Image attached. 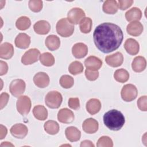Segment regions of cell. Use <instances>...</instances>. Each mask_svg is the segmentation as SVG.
Instances as JSON below:
<instances>
[{
  "instance_id": "obj_1",
  "label": "cell",
  "mask_w": 147,
  "mask_h": 147,
  "mask_svg": "<svg viewBox=\"0 0 147 147\" xmlns=\"http://www.w3.org/2000/svg\"><path fill=\"white\" fill-rule=\"evenodd\" d=\"M93 38L95 46L100 51L109 53L119 47L123 41V34L118 25L104 22L95 29Z\"/></svg>"
},
{
  "instance_id": "obj_2",
  "label": "cell",
  "mask_w": 147,
  "mask_h": 147,
  "mask_svg": "<svg viewBox=\"0 0 147 147\" xmlns=\"http://www.w3.org/2000/svg\"><path fill=\"white\" fill-rule=\"evenodd\" d=\"M105 125L110 130H119L125 123L123 114L115 109H112L106 112L103 117Z\"/></svg>"
},
{
  "instance_id": "obj_3",
  "label": "cell",
  "mask_w": 147,
  "mask_h": 147,
  "mask_svg": "<svg viewBox=\"0 0 147 147\" xmlns=\"http://www.w3.org/2000/svg\"><path fill=\"white\" fill-rule=\"evenodd\" d=\"M56 32L58 34L63 37H68L72 35L74 32V26L66 18H63L58 21L56 26Z\"/></svg>"
},
{
  "instance_id": "obj_4",
  "label": "cell",
  "mask_w": 147,
  "mask_h": 147,
  "mask_svg": "<svg viewBox=\"0 0 147 147\" xmlns=\"http://www.w3.org/2000/svg\"><path fill=\"white\" fill-rule=\"evenodd\" d=\"M63 101V97L59 92L52 91L47 93L45 97L46 105L51 109H58Z\"/></svg>"
},
{
  "instance_id": "obj_5",
  "label": "cell",
  "mask_w": 147,
  "mask_h": 147,
  "mask_svg": "<svg viewBox=\"0 0 147 147\" xmlns=\"http://www.w3.org/2000/svg\"><path fill=\"white\" fill-rule=\"evenodd\" d=\"M138 94L137 87L132 84H127L125 85L121 92L122 99L125 102H131L134 100Z\"/></svg>"
},
{
  "instance_id": "obj_6",
  "label": "cell",
  "mask_w": 147,
  "mask_h": 147,
  "mask_svg": "<svg viewBox=\"0 0 147 147\" xmlns=\"http://www.w3.org/2000/svg\"><path fill=\"white\" fill-rule=\"evenodd\" d=\"M31 100L26 95L20 96L16 103V107L18 112L22 115H26L31 109Z\"/></svg>"
},
{
  "instance_id": "obj_7",
  "label": "cell",
  "mask_w": 147,
  "mask_h": 147,
  "mask_svg": "<svg viewBox=\"0 0 147 147\" xmlns=\"http://www.w3.org/2000/svg\"><path fill=\"white\" fill-rule=\"evenodd\" d=\"M26 88V84L24 80L17 79L13 80L10 84L9 90L10 93L14 96L18 98L21 96L24 92Z\"/></svg>"
},
{
  "instance_id": "obj_8",
  "label": "cell",
  "mask_w": 147,
  "mask_h": 147,
  "mask_svg": "<svg viewBox=\"0 0 147 147\" xmlns=\"http://www.w3.org/2000/svg\"><path fill=\"white\" fill-rule=\"evenodd\" d=\"M40 56V52L36 48H32L25 52L21 57V63L26 65L37 62Z\"/></svg>"
},
{
  "instance_id": "obj_9",
  "label": "cell",
  "mask_w": 147,
  "mask_h": 147,
  "mask_svg": "<svg viewBox=\"0 0 147 147\" xmlns=\"http://www.w3.org/2000/svg\"><path fill=\"white\" fill-rule=\"evenodd\" d=\"M84 11L80 8L74 7L71 9L67 14V20L72 24L77 25L85 17Z\"/></svg>"
},
{
  "instance_id": "obj_10",
  "label": "cell",
  "mask_w": 147,
  "mask_h": 147,
  "mask_svg": "<svg viewBox=\"0 0 147 147\" xmlns=\"http://www.w3.org/2000/svg\"><path fill=\"white\" fill-rule=\"evenodd\" d=\"M11 134L19 139L25 138L28 134V129L26 125L22 123H16L12 126L10 130Z\"/></svg>"
},
{
  "instance_id": "obj_11",
  "label": "cell",
  "mask_w": 147,
  "mask_h": 147,
  "mask_svg": "<svg viewBox=\"0 0 147 147\" xmlns=\"http://www.w3.org/2000/svg\"><path fill=\"white\" fill-rule=\"evenodd\" d=\"M74 113L67 108L60 109L57 113L58 121L63 123H70L74 120Z\"/></svg>"
},
{
  "instance_id": "obj_12",
  "label": "cell",
  "mask_w": 147,
  "mask_h": 147,
  "mask_svg": "<svg viewBox=\"0 0 147 147\" xmlns=\"http://www.w3.org/2000/svg\"><path fill=\"white\" fill-rule=\"evenodd\" d=\"M49 77L47 74L44 72L37 73L33 77L34 84L39 88H45L49 84Z\"/></svg>"
},
{
  "instance_id": "obj_13",
  "label": "cell",
  "mask_w": 147,
  "mask_h": 147,
  "mask_svg": "<svg viewBox=\"0 0 147 147\" xmlns=\"http://www.w3.org/2000/svg\"><path fill=\"white\" fill-rule=\"evenodd\" d=\"M105 61L109 66L112 67H118L122 64L123 56L121 52H117L114 54L107 56L105 57Z\"/></svg>"
},
{
  "instance_id": "obj_14",
  "label": "cell",
  "mask_w": 147,
  "mask_h": 147,
  "mask_svg": "<svg viewBox=\"0 0 147 147\" xmlns=\"http://www.w3.org/2000/svg\"><path fill=\"white\" fill-rule=\"evenodd\" d=\"M82 128L86 133L93 134L98 131L99 123L95 119L89 118L84 121L82 124Z\"/></svg>"
},
{
  "instance_id": "obj_15",
  "label": "cell",
  "mask_w": 147,
  "mask_h": 147,
  "mask_svg": "<svg viewBox=\"0 0 147 147\" xmlns=\"http://www.w3.org/2000/svg\"><path fill=\"white\" fill-rule=\"evenodd\" d=\"M72 53L76 59L83 58L88 53V47L84 43H76L72 48Z\"/></svg>"
},
{
  "instance_id": "obj_16",
  "label": "cell",
  "mask_w": 147,
  "mask_h": 147,
  "mask_svg": "<svg viewBox=\"0 0 147 147\" xmlns=\"http://www.w3.org/2000/svg\"><path fill=\"white\" fill-rule=\"evenodd\" d=\"M102 64V61L100 59L94 56H89L84 60L86 69L92 71H98L101 68Z\"/></svg>"
},
{
  "instance_id": "obj_17",
  "label": "cell",
  "mask_w": 147,
  "mask_h": 147,
  "mask_svg": "<svg viewBox=\"0 0 147 147\" xmlns=\"http://www.w3.org/2000/svg\"><path fill=\"white\" fill-rule=\"evenodd\" d=\"M16 46L20 49H26L30 44V37L26 33H20L15 38Z\"/></svg>"
},
{
  "instance_id": "obj_18",
  "label": "cell",
  "mask_w": 147,
  "mask_h": 147,
  "mask_svg": "<svg viewBox=\"0 0 147 147\" xmlns=\"http://www.w3.org/2000/svg\"><path fill=\"white\" fill-rule=\"evenodd\" d=\"M124 48L127 53L130 55H137L140 50L138 42L135 39L131 38H129L126 40L124 44Z\"/></svg>"
},
{
  "instance_id": "obj_19",
  "label": "cell",
  "mask_w": 147,
  "mask_h": 147,
  "mask_svg": "<svg viewBox=\"0 0 147 147\" xmlns=\"http://www.w3.org/2000/svg\"><path fill=\"white\" fill-rule=\"evenodd\" d=\"M143 25L139 21H133L129 23L126 28L127 32L133 36H138L143 32Z\"/></svg>"
},
{
  "instance_id": "obj_20",
  "label": "cell",
  "mask_w": 147,
  "mask_h": 147,
  "mask_svg": "<svg viewBox=\"0 0 147 147\" xmlns=\"http://www.w3.org/2000/svg\"><path fill=\"white\" fill-rule=\"evenodd\" d=\"M33 29L37 34L44 35L49 33L51 29V25L45 20H40L34 24Z\"/></svg>"
},
{
  "instance_id": "obj_21",
  "label": "cell",
  "mask_w": 147,
  "mask_h": 147,
  "mask_svg": "<svg viewBox=\"0 0 147 147\" xmlns=\"http://www.w3.org/2000/svg\"><path fill=\"white\" fill-rule=\"evenodd\" d=\"M14 55V47L9 42H4L0 47V57L3 59H10Z\"/></svg>"
},
{
  "instance_id": "obj_22",
  "label": "cell",
  "mask_w": 147,
  "mask_h": 147,
  "mask_svg": "<svg viewBox=\"0 0 147 147\" xmlns=\"http://www.w3.org/2000/svg\"><path fill=\"white\" fill-rule=\"evenodd\" d=\"M65 137L71 142H76L80 140L81 137L80 131L76 127L69 126L65 130Z\"/></svg>"
},
{
  "instance_id": "obj_23",
  "label": "cell",
  "mask_w": 147,
  "mask_h": 147,
  "mask_svg": "<svg viewBox=\"0 0 147 147\" xmlns=\"http://www.w3.org/2000/svg\"><path fill=\"white\" fill-rule=\"evenodd\" d=\"M86 110L91 115L98 113L101 109L100 101L96 98L90 99L86 103Z\"/></svg>"
},
{
  "instance_id": "obj_24",
  "label": "cell",
  "mask_w": 147,
  "mask_h": 147,
  "mask_svg": "<svg viewBox=\"0 0 147 147\" xmlns=\"http://www.w3.org/2000/svg\"><path fill=\"white\" fill-rule=\"evenodd\" d=\"M45 44L48 49L51 51H54L59 49L60 46V40L56 35L51 34L48 36L45 41Z\"/></svg>"
},
{
  "instance_id": "obj_25",
  "label": "cell",
  "mask_w": 147,
  "mask_h": 147,
  "mask_svg": "<svg viewBox=\"0 0 147 147\" xmlns=\"http://www.w3.org/2000/svg\"><path fill=\"white\" fill-rule=\"evenodd\" d=\"M146 66V61L145 57L138 56L136 57L131 64L133 70L136 72H141L145 70Z\"/></svg>"
},
{
  "instance_id": "obj_26",
  "label": "cell",
  "mask_w": 147,
  "mask_h": 147,
  "mask_svg": "<svg viewBox=\"0 0 147 147\" xmlns=\"http://www.w3.org/2000/svg\"><path fill=\"white\" fill-rule=\"evenodd\" d=\"M142 17V12L141 10L136 7H134L125 13V18L129 22L138 21Z\"/></svg>"
},
{
  "instance_id": "obj_27",
  "label": "cell",
  "mask_w": 147,
  "mask_h": 147,
  "mask_svg": "<svg viewBox=\"0 0 147 147\" xmlns=\"http://www.w3.org/2000/svg\"><path fill=\"white\" fill-rule=\"evenodd\" d=\"M103 11L109 14L116 13L118 9L117 2L115 0H107L104 2L102 6Z\"/></svg>"
},
{
  "instance_id": "obj_28",
  "label": "cell",
  "mask_w": 147,
  "mask_h": 147,
  "mask_svg": "<svg viewBox=\"0 0 147 147\" xmlns=\"http://www.w3.org/2000/svg\"><path fill=\"white\" fill-rule=\"evenodd\" d=\"M34 117L39 121H44L48 117V111L42 105H37L33 109Z\"/></svg>"
},
{
  "instance_id": "obj_29",
  "label": "cell",
  "mask_w": 147,
  "mask_h": 147,
  "mask_svg": "<svg viewBox=\"0 0 147 147\" xmlns=\"http://www.w3.org/2000/svg\"><path fill=\"white\" fill-rule=\"evenodd\" d=\"M44 130L49 134L55 135L59 131V125L58 123L53 120H49L45 122L44 125Z\"/></svg>"
},
{
  "instance_id": "obj_30",
  "label": "cell",
  "mask_w": 147,
  "mask_h": 147,
  "mask_svg": "<svg viewBox=\"0 0 147 147\" xmlns=\"http://www.w3.org/2000/svg\"><path fill=\"white\" fill-rule=\"evenodd\" d=\"M114 78L116 81L119 83H125L129 80V74L125 69H118L115 71Z\"/></svg>"
},
{
  "instance_id": "obj_31",
  "label": "cell",
  "mask_w": 147,
  "mask_h": 147,
  "mask_svg": "<svg viewBox=\"0 0 147 147\" xmlns=\"http://www.w3.org/2000/svg\"><path fill=\"white\" fill-rule=\"evenodd\" d=\"M31 25L30 19L26 16H21L18 18L16 22L17 28L20 30H25L28 29Z\"/></svg>"
},
{
  "instance_id": "obj_32",
  "label": "cell",
  "mask_w": 147,
  "mask_h": 147,
  "mask_svg": "<svg viewBox=\"0 0 147 147\" xmlns=\"http://www.w3.org/2000/svg\"><path fill=\"white\" fill-rule=\"evenodd\" d=\"M92 21L90 17H84L79 22V28L83 33H88L92 29Z\"/></svg>"
},
{
  "instance_id": "obj_33",
  "label": "cell",
  "mask_w": 147,
  "mask_h": 147,
  "mask_svg": "<svg viewBox=\"0 0 147 147\" xmlns=\"http://www.w3.org/2000/svg\"><path fill=\"white\" fill-rule=\"evenodd\" d=\"M39 60L40 63L46 67L52 66L55 63L54 56L49 52H45L40 55Z\"/></svg>"
},
{
  "instance_id": "obj_34",
  "label": "cell",
  "mask_w": 147,
  "mask_h": 147,
  "mask_svg": "<svg viewBox=\"0 0 147 147\" xmlns=\"http://www.w3.org/2000/svg\"><path fill=\"white\" fill-rule=\"evenodd\" d=\"M83 65L79 61H74L72 62L68 67V71L74 75L81 74L83 71Z\"/></svg>"
},
{
  "instance_id": "obj_35",
  "label": "cell",
  "mask_w": 147,
  "mask_h": 147,
  "mask_svg": "<svg viewBox=\"0 0 147 147\" xmlns=\"http://www.w3.org/2000/svg\"><path fill=\"white\" fill-rule=\"evenodd\" d=\"M59 83L63 88L68 89L73 86L74 84V80L72 76L68 75H64L61 76Z\"/></svg>"
},
{
  "instance_id": "obj_36",
  "label": "cell",
  "mask_w": 147,
  "mask_h": 147,
  "mask_svg": "<svg viewBox=\"0 0 147 147\" xmlns=\"http://www.w3.org/2000/svg\"><path fill=\"white\" fill-rule=\"evenodd\" d=\"M96 146L98 147H112L113 146V142L110 137L102 136L98 140Z\"/></svg>"
},
{
  "instance_id": "obj_37",
  "label": "cell",
  "mask_w": 147,
  "mask_h": 147,
  "mask_svg": "<svg viewBox=\"0 0 147 147\" xmlns=\"http://www.w3.org/2000/svg\"><path fill=\"white\" fill-rule=\"evenodd\" d=\"M30 10L37 13L40 11L42 9V1L41 0H30L28 2Z\"/></svg>"
},
{
  "instance_id": "obj_38",
  "label": "cell",
  "mask_w": 147,
  "mask_h": 147,
  "mask_svg": "<svg viewBox=\"0 0 147 147\" xmlns=\"http://www.w3.org/2000/svg\"><path fill=\"white\" fill-rule=\"evenodd\" d=\"M85 75L88 80L94 81L98 79L99 76V72L98 71H92L86 69L85 71Z\"/></svg>"
},
{
  "instance_id": "obj_39",
  "label": "cell",
  "mask_w": 147,
  "mask_h": 147,
  "mask_svg": "<svg viewBox=\"0 0 147 147\" xmlns=\"http://www.w3.org/2000/svg\"><path fill=\"white\" fill-rule=\"evenodd\" d=\"M146 100L147 97L146 95L142 96L137 100V106L138 109L142 111H147V106H146Z\"/></svg>"
},
{
  "instance_id": "obj_40",
  "label": "cell",
  "mask_w": 147,
  "mask_h": 147,
  "mask_svg": "<svg viewBox=\"0 0 147 147\" xmlns=\"http://www.w3.org/2000/svg\"><path fill=\"white\" fill-rule=\"evenodd\" d=\"M134 1L133 0H119L118 1V8L122 10H125L130 7Z\"/></svg>"
},
{
  "instance_id": "obj_41",
  "label": "cell",
  "mask_w": 147,
  "mask_h": 147,
  "mask_svg": "<svg viewBox=\"0 0 147 147\" xmlns=\"http://www.w3.org/2000/svg\"><path fill=\"white\" fill-rule=\"evenodd\" d=\"M68 106L73 110H78L80 108V102L78 98H70L68 99Z\"/></svg>"
},
{
  "instance_id": "obj_42",
  "label": "cell",
  "mask_w": 147,
  "mask_h": 147,
  "mask_svg": "<svg viewBox=\"0 0 147 147\" xmlns=\"http://www.w3.org/2000/svg\"><path fill=\"white\" fill-rule=\"evenodd\" d=\"M9 99V95L6 92H2L0 96L1 100V109H2L5 107L8 102Z\"/></svg>"
},
{
  "instance_id": "obj_43",
  "label": "cell",
  "mask_w": 147,
  "mask_h": 147,
  "mask_svg": "<svg viewBox=\"0 0 147 147\" xmlns=\"http://www.w3.org/2000/svg\"><path fill=\"white\" fill-rule=\"evenodd\" d=\"M1 72H0V75L2 76L3 75H5L7 71H8V65L7 63L5 61H3L1 60Z\"/></svg>"
},
{
  "instance_id": "obj_44",
  "label": "cell",
  "mask_w": 147,
  "mask_h": 147,
  "mask_svg": "<svg viewBox=\"0 0 147 147\" xmlns=\"http://www.w3.org/2000/svg\"><path fill=\"white\" fill-rule=\"evenodd\" d=\"M0 126H1V137H0V139L2 140L6 136L7 133V129L6 127L3 126V125H1Z\"/></svg>"
},
{
  "instance_id": "obj_45",
  "label": "cell",
  "mask_w": 147,
  "mask_h": 147,
  "mask_svg": "<svg viewBox=\"0 0 147 147\" xmlns=\"http://www.w3.org/2000/svg\"><path fill=\"white\" fill-rule=\"evenodd\" d=\"M81 147L83 146H90V147H94V144L92 141L90 140H84L81 142L80 145Z\"/></svg>"
},
{
  "instance_id": "obj_46",
  "label": "cell",
  "mask_w": 147,
  "mask_h": 147,
  "mask_svg": "<svg viewBox=\"0 0 147 147\" xmlns=\"http://www.w3.org/2000/svg\"><path fill=\"white\" fill-rule=\"evenodd\" d=\"M1 146H14V145L9 142H3L1 144Z\"/></svg>"
}]
</instances>
